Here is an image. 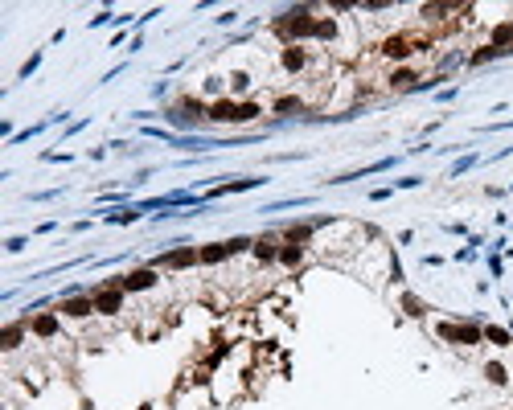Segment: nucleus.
Segmentation results:
<instances>
[{"label": "nucleus", "instance_id": "1", "mask_svg": "<svg viewBox=\"0 0 513 410\" xmlns=\"http://www.w3.org/2000/svg\"><path fill=\"white\" fill-rule=\"evenodd\" d=\"M255 115H259L255 103H234V99L210 103V119H218V123H247V119H255Z\"/></svg>", "mask_w": 513, "mask_h": 410}, {"label": "nucleus", "instance_id": "2", "mask_svg": "<svg viewBox=\"0 0 513 410\" xmlns=\"http://www.w3.org/2000/svg\"><path fill=\"white\" fill-rule=\"evenodd\" d=\"M427 41L423 37H411V33H395V37H386L382 41V57H395V62H403V57H411L415 49H423Z\"/></svg>", "mask_w": 513, "mask_h": 410}, {"label": "nucleus", "instance_id": "3", "mask_svg": "<svg viewBox=\"0 0 513 410\" xmlns=\"http://www.w3.org/2000/svg\"><path fill=\"white\" fill-rule=\"evenodd\" d=\"M247 246H255V242H251V238H230V242H214V246H205V251H201V263L210 267V263L234 259V255H242Z\"/></svg>", "mask_w": 513, "mask_h": 410}, {"label": "nucleus", "instance_id": "4", "mask_svg": "<svg viewBox=\"0 0 513 410\" xmlns=\"http://www.w3.org/2000/svg\"><path fill=\"white\" fill-rule=\"evenodd\" d=\"M156 283H160V279H156L152 267H136V271H127V275L115 279V287H123V292H152Z\"/></svg>", "mask_w": 513, "mask_h": 410}, {"label": "nucleus", "instance_id": "5", "mask_svg": "<svg viewBox=\"0 0 513 410\" xmlns=\"http://www.w3.org/2000/svg\"><path fill=\"white\" fill-rule=\"evenodd\" d=\"M193 263H201V251H193V246H181V251H168V255L152 259V267H173V271H185Z\"/></svg>", "mask_w": 513, "mask_h": 410}, {"label": "nucleus", "instance_id": "6", "mask_svg": "<svg viewBox=\"0 0 513 410\" xmlns=\"http://www.w3.org/2000/svg\"><path fill=\"white\" fill-rule=\"evenodd\" d=\"M436 333H440L444 341H456V345H477V341L485 337V333H481V329H473V324H440Z\"/></svg>", "mask_w": 513, "mask_h": 410}, {"label": "nucleus", "instance_id": "7", "mask_svg": "<svg viewBox=\"0 0 513 410\" xmlns=\"http://www.w3.org/2000/svg\"><path fill=\"white\" fill-rule=\"evenodd\" d=\"M279 62H284V70H288V74H304V70H308V62H312V53H308L304 45H284Z\"/></svg>", "mask_w": 513, "mask_h": 410}, {"label": "nucleus", "instance_id": "8", "mask_svg": "<svg viewBox=\"0 0 513 410\" xmlns=\"http://www.w3.org/2000/svg\"><path fill=\"white\" fill-rule=\"evenodd\" d=\"M123 287H111V292H95V312H103V316H115L119 308H123Z\"/></svg>", "mask_w": 513, "mask_h": 410}, {"label": "nucleus", "instance_id": "9", "mask_svg": "<svg viewBox=\"0 0 513 410\" xmlns=\"http://www.w3.org/2000/svg\"><path fill=\"white\" fill-rule=\"evenodd\" d=\"M90 312H95V300H78V296L62 300V316H70V320H82V316H90Z\"/></svg>", "mask_w": 513, "mask_h": 410}, {"label": "nucleus", "instance_id": "10", "mask_svg": "<svg viewBox=\"0 0 513 410\" xmlns=\"http://www.w3.org/2000/svg\"><path fill=\"white\" fill-rule=\"evenodd\" d=\"M255 259H259V263H275V259H279V238H271V234H267V238H255Z\"/></svg>", "mask_w": 513, "mask_h": 410}, {"label": "nucleus", "instance_id": "11", "mask_svg": "<svg viewBox=\"0 0 513 410\" xmlns=\"http://www.w3.org/2000/svg\"><path fill=\"white\" fill-rule=\"evenodd\" d=\"M279 263H284V267H300V263H304V246H296V242L279 246Z\"/></svg>", "mask_w": 513, "mask_h": 410}, {"label": "nucleus", "instance_id": "12", "mask_svg": "<svg viewBox=\"0 0 513 410\" xmlns=\"http://www.w3.org/2000/svg\"><path fill=\"white\" fill-rule=\"evenodd\" d=\"M316 37H321V41H333V37H337V21H333V16H316Z\"/></svg>", "mask_w": 513, "mask_h": 410}, {"label": "nucleus", "instance_id": "13", "mask_svg": "<svg viewBox=\"0 0 513 410\" xmlns=\"http://www.w3.org/2000/svg\"><path fill=\"white\" fill-rule=\"evenodd\" d=\"M33 333H37V337H53V333H58V320H53V316H33Z\"/></svg>", "mask_w": 513, "mask_h": 410}, {"label": "nucleus", "instance_id": "14", "mask_svg": "<svg viewBox=\"0 0 513 410\" xmlns=\"http://www.w3.org/2000/svg\"><path fill=\"white\" fill-rule=\"evenodd\" d=\"M21 333H25L21 324H8V329H4V349H16V345H21Z\"/></svg>", "mask_w": 513, "mask_h": 410}, {"label": "nucleus", "instance_id": "15", "mask_svg": "<svg viewBox=\"0 0 513 410\" xmlns=\"http://www.w3.org/2000/svg\"><path fill=\"white\" fill-rule=\"evenodd\" d=\"M485 378L493 382V386H505L510 378H505V366H485Z\"/></svg>", "mask_w": 513, "mask_h": 410}, {"label": "nucleus", "instance_id": "16", "mask_svg": "<svg viewBox=\"0 0 513 410\" xmlns=\"http://www.w3.org/2000/svg\"><path fill=\"white\" fill-rule=\"evenodd\" d=\"M485 337H489L493 345H510V333H505V329H485Z\"/></svg>", "mask_w": 513, "mask_h": 410}, {"label": "nucleus", "instance_id": "17", "mask_svg": "<svg viewBox=\"0 0 513 410\" xmlns=\"http://www.w3.org/2000/svg\"><path fill=\"white\" fill-rule=\"evenodd\" d=\"M473 164H477V156H464V160H456V164H452V177H460V172H464V168H473Z\"/></svg>", "mask_w": 513, "mask_h": 410}, {"label": "nucleus", "instance_id": "18", "mask_svg": "<svg viewBox=\"0 0 513 410\" xmlns=\"http://www.w3.org/2000/svg\"><path fill=\"white\" fill-rule=\"evenodd\" d=\"M37 62H41V53H33V57H29V62H25V66H21V78H29V74H33V70H37Z\"/></svg>", "mask_w": 513, "mask_h": 410}]
</instances>
